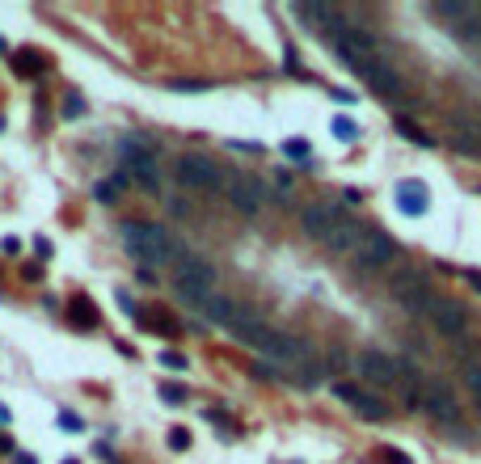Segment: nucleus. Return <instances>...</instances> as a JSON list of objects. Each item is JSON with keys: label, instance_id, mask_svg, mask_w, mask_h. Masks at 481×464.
Returning <instances> with one entry per match:
<instances>
[{"label": "nucleus", "instance_id": "obj_1", "mask_svg": "<svg viewBox=\"0 0 481 464\" xmlns=\"http://www.w3.org/2000/svg\"><path fill=\"white\" fill-rule=\"evenodd\" d=\"M118 237H123L127 253L144 270H156L165 262H177V253H182V241H173V232L165 224H156V220H127L118 228Z\"/></svg>", "mask_w": 481, "mask_h": 464}, {"label": "nucleus", "instance_id": "obj_2", "mask_svg": "<svg viewBox=\"0 0 481 464\" xmlns=\"http://www.w3.org/2000/svg\"><path fill=\"white\" fill-rule=\"evenodd\" d=\"M355 76H363V84L380 97V101H389V106H406L410 101V89H406V80L380 59V55H351V51H334Z\"/></svg>", "mask_w": 481, "mask_h": 464}, {"label": "nucleus", "instance_id": "obj_3", "mask_svg": "<svg viewBox=\"0 0 481 464\" xmlns=\"http://www.w3.org/2000/svg\"><path fill=\"white\" fill-rule=\"evenodd\" d=\"M173 287H177V300L182 304H190V308L203 313V304L215 296V266L203 253L182 249L177 253V279H173Z\"/></svg>", "mask_w": 481, "mask_h": 464}, {"label": "nucleus", "instance_id": "obj_4", "mask_svg": "<svg viewBox=\"0 0 481 464\" xmlns=\"http://www.w3.org/2000/svg\"><path fill=\"white\" fill-rule=\"evenodd\" d=\"M118 161H123V173L135 186H144L148 194H161V169H156V144L152 139L123 135L118 139Z\"/></svg>", "mask_w": 481, "mask_h": 464}, {"label": "nucleus", "instance_id": "obj_5", "mask_svg": "<svg viewBox=\"0 0 481 464\" xmlns=\"http://www.w3.org/2000/svg\"><path fill=\"white\" fill-rule=\"evenodd\" d=\"M389 291H393V300H397L410 317H431V308H435V300H439V291L431 287V279H427L423 270H397V275L389 279Z\"/></svg>", "mask_w": 481, "mask_h": 464}, {"label": "nucleus", "instance_id": "obj_6", "mask_svg": "<svg viewBox=\"0 0 481 464\" xmlns=\"http://www.w3.org/2000/svg\"><path fill=\"white\" fill-rule=\"evenodd\" d=\"M423 410H427L439 427L461 431V401H456V393H452V384H448L444 376H427V380H423Z\"/></svg>", "mask_w": 481, "mask_h": 464}, {"label": "nucleus", "instance_id": "obj_7", "mask_svg": "<svg viewBox=\"0 0 481 464\" xmlns=\"http://www.w3.org/2000/svg\"><path fill=\"white\" fill-rule=\"evenodd\" d=\"M351 262H355L363 275H380L385 266L397 262V241H393L389 232H380V228H368V237H363L359 249L351 253Z\"/></svg>", "mask_w": 481, "mask_h": 464}, {"label": "nucleus", "instance_id": "obj_8", "mask_svg": "<svg viewBox=\"0 0 481 464\" xmlns=\"http://www.w3.org/2000/svg\"><path fill=\"white\" fill-rule=\"evenodd\" d=\"M177 182H182L186 190H203V194L224 190V173H220V169L211 165V156H203V152L177 156Z\"/></svg>", "mask_w": 481, "mask_h": 464}, {"label": "nucleus", "instance_id": "obj_9", "mask_svg": "<svg viewBox=\"0 0 481 464\" xmlns=\"http://www.w3.org/2000/svg\"><path fill=\"white\" fill-rule=\"evenodd\" d=\"M224 199H228L232 211H241V215H262V207H266V186H262V177H254V173H232V177H224Z\"/></svg>", "mask_w": 481, "mask_h": 464}, {"label": "nucleus", "instance_id": "obj_10", "mask_svg": "<svg viewBox=\"0 0 481 464\" xmlns=\"http://www.w3.org/2000/svg\"><path fill=\"white\" fill-rule=\"evenodd\" d=\"M346 215H351V211H346V203H338V199H321V203H313V207H304V211H300V224H304V232H308L313 241L330 245L334 228H338Z\"/></svg>", "mask_w": 481, "mask_h": 464}, {"label": "nucleus", "instance_id": "obj_11", "mask_svg": "<svg viewBox=\"0 0 481 464\" xmlns=\"http://www.w3.org/2000/svg\"><path fill=\"white\" fill-rule=\"evenodd\" d=\"M292 13H296V21H300V25L317 30V34H321V38H330V42L346 30V17L338 13V4H325V0H313V4H292Z\"/></svg>", "mask_w": 481, "mask_h": 464}, {"label": "nucleus", "instance_id": "obj_12", "mask_svg": "<svg viewBox=\"0 0 481 464\" xmlns=\"http://www.w3.org/2000/svg\"><path fill=\"white\" fill-rule=\"evenodd\" d=\"M355 368H359V376H363L372 389H397V359H393V355L368 346V351H359Z\"/></svg>", "mask_w": 481, "mask_h": 464}, {"label": "nucleus", "instance_id": "obj_13", "mask_svg": "<svg viewBox=\"0 0 481 464\" xmlns=\"http://www.w3.org/2000/svg\"><path fill=\"white\" fill-rule=\"evenodd\" d=\"M334 397L342 401V406H351L359 418H368V422H380V418H389V406L376 397V393H368V389H359V384H346V380H338L334 384Z\"/></svg>", "mask_w": 481, "mask_h": 464}, {"label": "nucleus", "instance_id": "obj_14", "mask_svg": "<svg viewBox=\"0 0 481 464\" xmlns=\"http://www.w3.org/2000/svg\"><path fill=\"white\" fill-rule=\"evenodd\" d=\"M431 325H435V334H444V338H465V330H469V313H465V304H456V300H448V296H439L435 300V308H431Z\"/></svg>", "mask_w": 481, "mask_h": 464}, {"label": "nucleus", "instance_id": "obj_15", "mask_svg": "<svg viewBox=\"0 0 481 464\" xmlns=\"http://www.w3.org/2000/svg\"><path fill=\"white\" fill-rule=\"evenodd\" d=\"M448 131H452V148L461 156H481V118L477 114H452L448 118Z\"/></svg>", "mask_w": 481, "mask_h": 464}, {"label": "nucleus", "instance_id": "obj_16", "mask_svg": "<svg viewBox=\"0 0 481 464\" xmlns=\"http://www.w3.org/2000/svg\"><path fill=\"white\" fill-rule=\"evenodd\" d=\"M397 211L401 215H427L431 211V190H427V182H418V177H406V182H397Z\"/></svg>", "mask_w": 481, "mask_h": 464}, {"label": "nucleus", "instance_id": "obj_17", "mask_svg": "<svg viewBox=\"0 0 481 464\" xmlns=\"http://www.w3.org/2000/svg\"><path fill=\"white\" fill-rule=\"evenodd\" d=\"M368 228H372V224H368V220H359V215L351 211V215H346V220L334 228V237H330V249H338V253H355V249H359V241L368 237Z\"/></svg>", "mask_w": 481, "mask_h": 464}, {"label": "nucleus", "instance_id": "obj_18", "mask_svg": "<svg viewBox=\"0 0 481 464\" xmlns=\"http://www.w3.org/2000/svg\"><path fill=\"white\" fill-rule=\"evenodd\" d=\"M8 68H13V76H21V80H38L42 68H46V59H42V51H34V46H17V51L8 55Z\"/></svg>", "mask_w": 481, "mask_h": 464}, {"label": "nucleus", "instance_id": "obj_19", "mask_svg": "<svg viewBox=\"0 0 481 464\" xmlns=\"http://www.w3.org/2000/svg\"><path fill=\"white\" fill-rule=\"evenodd\" d=\"M68 321H72L76 330H97V325H101L97 304H93L89 296H72V300H68Z\"/></svg>", "mask_w": 481, "mask_h": 464}, {"label": "nucleus", "instance_id": "obj_20", "mask_svg": "<svg viewBox=\"0 0 481 464\" xmlns=\"http://www.w3.org/2000/svg\"><path fill=\"white\" fill-rule=\"evenodd\" d=\"M203 313H207V321H211V325H224V330H228V325H232V317H237V300H228V296H220V291H215V296L203 304Z\"/></svg>", "mask_w": 481, "mask_h": 464}, {"label": "nucleus", "instance_id": "obj_21", "mask_svg": "<svg viewBox=\"0 0 481 464\" xmlns=\"http://www.w3.org/2000/svg\"><path fill=\"white\" fill-rule=\"evenodd\" d=\"M431 8H435V17H444V21H452V25H456V21H465L477 4H473V0H435Z\"/></svg>", "mask_w": 481, "mask_h": 464}, {"label": "nucleus", "instance_id": "obj_22", "mask_svg": "<svg viewBox=\"0 0 481 464\" xmlns=\"http://www.w3.org/2000/svg\"><path fill=\"white\" fill-rule=\"evenodd\" d=\"M452 30H456V38H461V42H469V46H481V4L473 8V13H469V17H465V21H456Z\"/></svg>", "mask_w": 481, "mask_h": 464}, {"label": "nucleus", "instance_id": "obj_23", "mask_svg": "<svg viewBox=\"0 0 481 464\" xmlns=\"http://www.w3.org/2000/svg\"><path fill=\"white\" fill-rule=\"evenodd\" d=\"M397 131H401L406 139H414L418 148H435V135H431V131H423V127H418V123H410V118H397Z\"/></svg>", "mask_w": 481, "mask_h": 464}, {"label": "nucleus", "instance_id": "obj_24", "mask_svg": "<svg viewBox=\"0 0 481 464\" xmlns=\"http://www.w3.org/2000/svg\"><path fill=\"white\" fill-rule=\"evenodd\" d=\"M135 325H144V330H156V334H165V338H173V334H177V325H173L169 317H156V308H152L148 317H135Z\"/></svg>", "mask_w": 481, "mask_h": 464}, {"label": "nucleus", "instance_id": "obj_25", "mask_svg": "<svg viewBox=\"0 0 481 464\" xmlns=\"http://www.w3.org/2000/svg\"><path fill=\"white\" fill-rule=\"evenodd\" d=\"M169 93H207V89H215L211 80H169L165 84Z\"/></svg>", "mask_w": 481, "mask_h": 464}, {"label": "nucleus", "instance_id": "obj_26", "mask_svg": "<svg viewBox=\"0 0 481 464\" xmlns=\"http://www.w3.org/2000/svg\"><path fill=\"white\" fill-rule=\"evenodd\" d=\"M330 131H334L338 139H359V123H351L346 114H338V118L330 123Z\"/></svg>", "mask_w": 481, "mask_h": 464}, {"label": "nucleus", "instance_id": "obj_27", "mask_svg": "<svg viewBox=\"0 0 481 464\" xmlns=\"http://www.w3.org/2000/svg\"><path fill=\"white\" fill-rule=\"evenodd\" d=\"M59 114H63L68 123H72V118H80V114H85V97H80V93H68V97H63V110H59Z\"/></svg>", "mask_w": 481, "mask_h": 464}, {"label": "nucleus", "instance_id": "obj_28", "mask_svg": "<svg viewBox=\"0 0 481 464\" xmlns=\"http://www.w3.org/2000/svg\"><path fill=\"white\" fill-rule=\"evenodd\" d=\"M283 152H287L292 161H308V139H300V135H296V139H287V144H283Z\"/></svg>", "mask_w": 481, "mask_h": 464}, {"label": "nucleus", "instance_id": "obj_29", "mask_svg": "<svg viewBox=\"0 0 481 464\" xmlns=\"http://www.w3.org/2000/svg\"><path fill=\"white\" fill-rule=\"evenodd\" d=\"M169 448H173V452H186V448H190V431H186V427H173V431H169Z\"/></svg>", "mask_w": 481, "mask_h": 464}, {"label": "nucleus", "instance_id": "obj_30", "mask_svg": "<svg viewBox=\"0 0 481 464\" xmlns=\"http://www.w3.org/2000/svg\"><path fill=\"white\" fill-rule=\"evenodd\" d=\"M161 363L169 372H186V355H177V351H161Z\"/></svg>", "mask_w": 481, "mask_h": 464}, {"label": "nucleus", "instance_id": "obj_31", "mask_svg": "<svg viewBox=\"0 0 481 464\" xmlns=\"http://www.w3.org/2000/svg\"><path fill=\"white\" fill-rule=\"evenodd\" d=\"M161 397H165L169 406H182V401H186V389H182V384H161Z\"/></svg>", "mask_w": 481, "mask_h": 464}, {"label": "nucleus", "instance_id": "obj_32", "mask_svg": "<svg viewBox=\"0 0 481 464\" xmlns=\"http://www.w3.org/2000/svg\"><path fill=\"white\" fill-rule=\"evenodd\" d=\"M93 194H97V203H114V199H118L114 182H97V186H93Z\"/></svg>", "mask_w": 481, "mask_h": 464}, {"label": "nucleus", "instance_id": "obj_33", "mask_svg": "<svg viewBox=\"0 0 481 464\" xmlns=\"http://www.w3.org/2000/svg\"><path fill=\"white\" fill-rule=\"evenodd\" d=\"M380 464H414L406 452H397V448H380Z\"/></svg>", "mask_w": 481, "mask_h": 464}, {"label": "nucleus", "instance_id": "obj_34", "mask_svg": "<svg viewBox=\"0 0 481 464\" xmlns=\"http://www.w3.org/2000/svg\"><path fill=\"white\" fill-rule=\"evenodd\" d=\"M228 148H237V152H254V156L262 152V144H254V139H232Z\"/></svg>", "mask_w": 481, "mask_h": 464}, {"label": "nucleus", "instance_id": "obj_35", "mask_svg": "<svg viewBox=\"0 0 481 464\" xmlns=\"http://www.w3.org/2000/svg\"><path fill=\"white\" fill-rule=\"evenodd\" d=\"M34 249H38V258H42V262H46V258H51V253H55V245H51V241H46V237H38V241H34Z\"/></svg>", "mask_w": 481, "mask_h": 464}, {"label": "nucleus", "instance_id": "obj_36", "mask_svg": "<svg viewBox=\"0 0 481 464\" xmlns=\"http://www.w3.org/2000/svg\"><path fill=\"white\" fill-rule=\"evenodd\" d=\"M21 279H25V283H38V279H42V266H34V262L21 266Z\"/></svg>", "mask_w": 481, "mask_h": 464}, {"label": "nucleus", "instance_id": "obj_37", "mask_svg": "<svg viewBox=\"0 0 481 464\" xmlns=\"http://www.w3.org/2000/svg\"><path fill=\"white\" fill-rule=\"evenodd\" d=\"M330 368L338 372V368H351V359H346V351H330Z\"/></svg>", "mask_w": 481, "mask_h": 464}, {"label": "nucleus", "instance_id": "obj_38", "mask_svg": "<svg viewBox=\"0 0 481 464\" xmlns=\"http://www.w3.org/2000/svg\"><path fill=\"white\" fill-rule=\"evenodd\" d=\"M59 427H63V431H85V422L72 418V414H59Z\"/></svg>", "mask_w": 481, "mask_h": 464}, {"label": "nucleus", "instance_id": "obj_39", "mask_svg": "<svg viewBox=\"0 0 481 464\" xmlns=\"http://www.w3.org/2000/svg\"><path fill=\"white\" fill-rule=\"evenodd\" d=\"M0 249H4V253H21V241H17V237H4Z\"/></svg>", "mask_w": 481, "mask_h": 464}, {"label": "nucleus", "instance_id": "obj_40", "mask_svg": "<svg viewBox=\"0 0 481 464\" xmlns=\"http://www.w3.org/2000/svg\"><path fill=\"white\" fill-rule=\"evenodd\" d=\"M169 211H173V215H190V207H186L182 199H169Z\"/></svg>", "mask_w": 481, "mask_h": 464}, {"label": "nucleus", "instance_id": "obj_41", "mask_svg": "<svg viewBox=\"0 0 481 464\" xmlns=\"http://www.w3.org/2000/svg\"><path fill=\"white\" fill-rule=\"evenodd\" d=\"M275 186L279 190H292V173H275Z\"/></svg>", "mask_w": 481, "mask_h": 464}, {"label": "nucleus", "instance_id": "obj_42", "mask_svg": "<svg viewBox=\"0 0 481 464\" xmlns=\"http://www.w3.org/2000/svg\"><path fill=\"white\" fill-rule=\"evenodd\" d=\"M465 279H469V287H473V291H481V270H469Z\"/></svg>", "mask_w": 481, "mask_h": 464}, {"label": "nucleus", "instance_id": "obj_43", "mask_svg": "<svg viewBox=\"0 0 481 464\" xmlns=\"http://www.w3.org/2000/svg\"><path fill=\"white\" fill-rule=\"evenodd\" d=\"M63 464H80V460H63Z\"/></svg>", "mask_w": 481, "mask_h": 464}, {"label": "nucleus", "instance_id": "obj_44", "mask_svg": "<svg viewBox=\"0 0 481 464\" xmlns=\"http://www.w3.org/2000/svg\"><path fill=\"white\" fill-rule=\"evenodd\" d=\"M0 51H4V38H0Z\"/></svg>", "mask_w": 481, "mask_h": 464}]
</instances>
